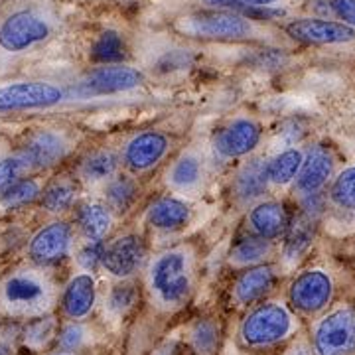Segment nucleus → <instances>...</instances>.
I'll list each match as a JSON object with an SVG mask.
<instances>
[{
    "label": "nucleus",
    "mask_w": 355,
    "mask_h": 355,
    "mask_svg": "<svg viewBox=\"0 0 355 355\" xmlns=\"http://www.w3.org/2000/svg\"><path fill=\"white\" fill-rule=\"evenodd\" d=\"M193 270V257L186 247H174L154 257L146 270V288L153 304L162 312L184 308L196 286Z\"/></svg>",
    "instance_id": "1"
},
{
    "label": "nucleus",
    "mask_w": 355,
    "mask_h": 355,
    "mask_svg": "<svg viewBox=\"0 0 355 355\" xmlns=\"http://www.w3.org/2000/svg\"><path fill=\"white\" fill-rule=\"evenodd\" d=\"M298 330V320L284 302L266 300L254 304L243 316L237 338L245 349L263 352L291 340Z\"/></svg>",
    "instance_id": "2"
},
{
    "label": "nucleus",
    "mask_w": 355,
    "mask_h": 355,
    "mask_svg": "<svg viewBox=\"0 0 355 355\" xmlns=\"http://www.w3.org/2000/svg\"><path fill=\"white\" fill-rule=\"evenodd\" d=\"M55 286L36 270H18L2 282L0 302L12 318H38L55 304Z\"/></svg>",
    "instance_id": "3"
},
{
    "label": "nucleus",
    "mask_w": 355,
    "mask_h": 355,
    "mask_svg": "<svg viewBox=\"0 0 355 355\" xmlns=\"http://www.w3.org/2000/svg\"><path fill=\"white\" fill-rule=\"evenodd\" d=\"M176 30L190 38L214 42H241L254 34L253 22L243 14L216 8H205L180 18L176 22Z\"/></svg>",
    "instance_id": "4"
},
{
    "label": "nucleus",
    "mask_w": 355,
    "mask_h": 355,
    "mask_svg": "<svg viewBox=\"0 0 355 355\" xmlns=\"http://www.w3.org/2000/svg\"><path fill=\"white\" fill-rule=\"evenodd\" d=\"M314 355H355V308L338 306L312 328Z\"/></svg>",
    "instance_id": "5"
},
{
    "label": "nucleus",
    "mask_w": 355,
    "mask_h": 355,
    "mask_svg": "<svg viewBox=\"0 0 355 355\" xmlns=\"http://www.w3.org/2000/svg\"><path fill=\"white\" fill-rule=\"evenodd\" d=\"M334 292L336 284L328 270L324 268H308L302 270L298 277L288 286V304L302 316H318L324 310H328V306L334 300Z\"/></svg>",
    "instance_id": "6"
},
{
    "label": "nucleus",
    "mask_w": 355,
    "mask_h": 355,
    "mask_svg": "<svg viewBox=\"0 0 355 355\" xmlns=\"http://www.w3.org/2000/svg\"><path fill=\"white\" fill-rule=\"evenodd\" d=\"M324 211V202L320 193H310L302 202L300 211L294 216L286 233H284V247H282V259L294 265L296 261L302 259V254L308 253L312 243L316 239L318 221Z\"/></svg>",
    "instance_id": "7"
},
{
    "label": "nucleus",
    "mask_w": 355,
    "mask_h": 355,
    "mask_svg": "<svg viewBox=\"0 0 355 355\" xmlns=\"http://www.w3.org/2000/svg\"><path fill=\"white\" fill-rule=\"evenodd\" d=\"M284 34L306 46H343L355 40V30L340 20H328L318 16L292 18L284 24Z\"/></svg>",
    "instance_id": "8"
},
{
    "label": "nucleus",
    "mask_w": 355,
    "mask_h": 355,
    "mask_svg": "<svg viewBox=\"0 0 355 355\" xmlns=\"http://www.w3.org/2000/svg\"><path fill=\"white\" fill-rule=\"evenodd\" d=\"M144 76L139 69L125 64H109L89 71L76 87L79 97H103L114 93H127L142 85Z\"/></svg>",
    "instance_id": "9"
},
{
    "label": "nucleus",
    "mask_w": 355,
    "mask_h": 355,
    "mask_svg": "<svg viewBox=\"0 0 355 355\" xmlns=\"http://www.w3.org/2000/svg\"><path fill=\"white\" fill-rule=\"evenodd\" d=\"M64 101V91L48 81H22L0 87V113L48 109Z\"/></svg>",
    "instance_id": "10"
},
{
    "label": "nucleus",
    "mask_w": 355,
    "mask_h": 355,
    "mask_svg": "<svg viewBox=\"0 0 355 355\" xmlns=\"http://www.w3.org/2000/svg\"><path fill=\"white\" fill-rule=\"evenodd\" d=\"M146 261V245L142 237L128 233L121 235L109 245L105 243L101 268L119 280H128L139 272Z\"/></svg>",
    "instance_id": "11"
},
{
    "label": "nucleus",
    "mask_w": 355,
    "mask_h": 355,
    "mask_svg": "<svg viewBox=\"0 0 355 355\" xmlns=\"http://www.w3.org/2000/svg\"><path fill=\"white\" fill-rule=\"evenodd\" d=\"M50 36V26L34 12H14L0 26V48L6 51H24Z\"/></svg>",
    "instance_id": "12"
},
{
    "label": "nucleus",
    "mask_w": 355,
    "mask_h": 355,
    "mask_svg": "<svg viewBox=\"0 0 355 355\" xmlns=\"http://www.w3.org/2000/svg\"><path fill=\"white\" fill-rule=\"evenodd\" d=\"M73 245V231L65 221H53L42 227L32 237L28 253L30 259L40 266H53L62 263L71 251Z\"/></svg>",
    "instance_id": "13"
},
{
    "label": "nucleus",
    "mask_w": 355,
    "mask_h": 355,
    "mask_svg": "<svg viewBox=\"0 0 355 355\" xmlns=\"http://www.w3.org/2000/svg\"><path fill=\"white\" fill-rule=\"evenodd\" d=\"M263 137V128L253 119H235L223 127L214 139V150L223 160L241 158L253 153Z\"/></svg>",
    "instance_id": "14"
},
{
    "label": "nucleus",
    "mask_w": 355,
    "mask_h": 355,
    "mask_svg": "<svg viewBox=\"0 0 355 355\" xmlns=\"http://www.w3.org/2000/svg\"><path fill=\"white\" fill-rule=\"evenodd\" d=\"M279 282V272L272 265H254L245 268L241 275L237 277L233 284V302L241 308H249L261 302L266 294H270L272 288Z\"/></svg>",
    "instance_id": "15"
},
{
    "label": "nucleus",
    "mask_w": 355,
    "mask_h": 355,
    "mask_svg": "<svg viewBox=\"0 0 355 355\" xmlns=\"http://www.w3.org/2000/svg\"><path fill=\"white\" fill-rule=\"evenodd\" d=\"M170 140L164 132L158 130H146L140 132L135 139H130L125 146V164L128 170L142 174L153 170L168 153Z\"/></svg>",
    "instance_id": "16"
},
{
    "label": "nucleus",
    "mask_w": 355,
    "mask_h": 355,
    "mask_svg": "<svg viewBox=\"0 0 355 355\" xmlns=\"http://www.w3.org/2000/svg\"><path fill=\"white\" fill-rule=\"evenodd\" d=\"M334 156L326 146H312L302 158L300 170L294 178L296 190L304 196L320 193L334 176Z\"/></svg>",
    "instance_id": "17"
},
{
    "label": "nucleus",
    "mask_w": 355,
    "mask_h": 355,
    "mask_svg": "<svg viewBox=\"0 0 355 355\" xmlns=\"http://www.w3.org/2000/svg\"><path fill=\"white\" fill-rule=\"evenodd\" d=\"M97 304V282L91 272H79L65 284L62 292V312L71 322L91 316Z\"/></svg>",
    "instance_id": "18"
},
{
    "label": "nucleus",
    "mask_w": 355,
    "mask_h": 355,
    "mask_svg": "<svg viewBox=\"0 0 355 355\" xmlns=\"http://www.w3.org/2000/svg\"><path fill=\"white\" fill-rule=\"evenodd\" d=\"M67 154V142L53 130H40L32 135L24 144L20 156L24 158L30 168H50L60 164Z\"/></svg>",
    "instance_id": "19"
},
{
    "label": "nucleus",
    "mask_w": 355,
    "mask_h": 355,
    "mask_svg": "<svg viewBox=\"0 0 355 355\" xmlns=\"http://www.w3.org/2000/svg\"><path fill=\"white\" fill-rule=\"evenodd\" d=\"M247 223H249V229L253 231V235L275 241L286 233L291 219H288L284 203L266 200V202H259L251 207V211L247 216Z\"/></svg>",
    "instance_id": "20"
},
{
    "label": "nucleus",
    "mask_w": 355,
    "mask_h": 355,
    "mask_svg": "<svg viewBox=\"0 0 355 355\" xmlns=\"http://www.w3.org/2000/svg\"><path fill=\"white\" fill-rule=\"evenodd\" d=\"M146 221L158 231H178L190 221V205L174 196H164L148 207Z\"/></svg>",
    "instance_id": "21"
},
{
    "label": "nucleus",
    "mask_w": 355,
    "mask_h": 355,
    "mask_svg": "<svg viewBox=\"0 0 355 355\" xmlns=\"http://www.w3.org/2000/svg\"><path fill=\"white\" fill-rule=\"evenodd\" d=\"M268 188L266 180V162L254 158L251 162L243 164L233 180V198L239 203H253L254 200L265 196Z\"/></svg>",
    "instance_id": "22"
},
{
    "label": "nucleus",
    "mask_w": 355,
    "mask_h": 355,
    "mask_svg": "<svg viewBox=\"0 0 355 355\" xmlns=\"http://www.w3.org/2000/svg\"><path fill=\"white\" fill-rule=\"evenodd\" d=\"M203 176H205V168L202 158L196 153H184L168 168L166 180L172 190L190 193L202 186Z\"/></svg>",
    "instance_id": "23"
},
{
    "label": "nucleus",
    "mask_w": 355,
    "mask_h": 355,
    "mask_svg": "<svg viewBox=\"0 0 355 355\" xmlns=\"http://www.w3.org/2000/svg\"><path fill=\"white\" fill-rule=\"evenodd\" d=\"M77 225L87 241H103L113 225V211L105 203H81L77 209Z\"/></svg>",
    "instance_id": "24"
},
{
    "label": "nucleus",
    "mask_w": 355,
    "mask_h": 355,
    "mask_svg": "<svg viewBox=\"0 0 355 355\" xmlns=\"http://www.w3.org/2000/svg\"><path fill=\"white\" fill-rule=\"evenodd\" d=\"M272 254H275V241L249 235L233 245V249L229 253V263L233 266L249 268L254 265H265Z\"/></svg>",
    "instance_id": "25"
},
{
    "label": "nucleus",
    "mask_w": 355,
    "mask_h": 355,
    "mask_svg": "<svg viewBox=\"0 0 355 355\" xmlns=\"http://www.w3.org/2000/svg\"><path fill=\"white\" fill-rule=\"evenodd\" d=\"M105 200L111 211L127 214L139 200V182L128 174H114L111 180H107Z\"/></svg>",
    "instance_id": "26"
},
{
    "label": "nucleus",
    "mask_w": 355,
    "mask_h": 355,
    "mask_svg": "<svg viewBox=\"0 0 355 355\" xmlns=\"http://www.w3.org/2000/svg\"><path fill=\"white\" fill-rule=\"evenodd\" d=\"M302 158H304V154L300 153L298 148H288V150H282L277 156H272L266 162V180H268V184L286 186V184L294 182V178L300 170V164H302Z\"/></svg>",
    "instance_id": "27"
},
{
    "label": "nucleus",
    "mask_w": 355,
    "mask_h": 355,
    "mask_svg": "<svg viewBox=\"0 0 355 355\" xmlns=\"http://www.w3.org/2000/svg\"><path fill=\"white\" fill-rule=\"evenodd\" d=\"M188 340L198 355H216L221 342V328L214 318H200L190 326Z\"/></svg>",
    "instance_id": "28"
},
{
    "label": "nucleus",
    "mask_w": 355,
    "mask_h": 355,
    "mask_svg": "<svg viewBox=\"0 0 355 355\" xmlns=\"http://www.w3.org/2000/svg\"><path fill=\"white\" fill-rule=\"evenodd\" d=\"M119 170V156L113 150H95L87 154L81 166H79V174L87 182H107L116 174Z\"/></svg>",
    "instance_id": "29"
},
{
    "label": "nucleus",
    "mask_w": 355,
    "mask_h": 355,
    "mask_svg": "<svg viewBox=\"0 0 355 355\" xmlns=\"http://www.w3.org/2000/svg\"><path fill=\"white\" fill-rule=\"evenodd\" d=\"M127 48H125V40L119 32L114 30H107L103 32L99 38L95 40V44L91 46V60L95 64L109 65V64H121L127 55Z\"/></svg>",
    "instance_id": "30"
},
{
    "label": "nucleus",
    "mask_w": 355,
    "mask_h": 355,
    "mask_svg": "<svg viewBox=\"0 0 355 355\" xmlns=\"http://www.w3.org/2000/svg\"><path fill=\"white\" fill-rule=\"evenodd\" d=\"M77 196V184L69 178H58L42 193V205L51 214L67 211Z\"/></svg>",
    "instance_id": "31"
},
{
    "label": "nucleus",
    "mask_w": 355,
    "mask_h": 355,
    "mask_svg": "<svg viewBox=\"0 0 355 355\" xmlns=\"http://www.w3.org/2000/svg\"><path fill=\"white\" fill-rule=\"evenodd\" d=\"M137 300H139L137 284L130 282V280H121L107 294V298H105V312H107V316H111L113 320H121V318L127 316L128 312L132 310V306L137 304Z\"/></svg>",
    "instance_id": "32"
},
{
    "label": "nucleus",
    "mask_w": 355,
    "mask_h": 355,
    "mask_svg": "<svg viewBox=\"0 0 355 355\" xmlns=\"http://www.w3.org/2000/svg\"><path fill=\"white\" fill-rule=\"evenodd\" d=\"M22 336H24V343L28 347L42 349L58 336V322L50 314L32 318V320H28Z\"/></svg>",
    "instance_id": "33"
},
{
    "label": "nucleus",
    "mask_w": 355,
    "mask_h": 355,
    "mask_svg": "<svg viewBox=\"0 0 355 355\" xmlns=\"http://www.w3.org/2000/svg\"><path fill=\"white\" fill-rule=\"evenodd\" d=\"M330 202L340 209L355 211V166L345 168L334 178L330 188Z\"/></svg>",
    "instance_id": "34"
},
{
    "label": "nucleus",
    "mask_w": 355,
    "mask_h": 355,
    "mask_svg": "<svg viewBox=\"0 0 355 355\" xmlns=\"http://www.w3.org/2000/svg\"><path fill=\"white\" fill-rule=\"evenodd\" d=\"M40 193L42 191H40V186L36 180H32V178H20L16 184H12L8 190L4 191V193H0V196H2V203L6 207L16 209V207H24L28 203L34 202Z\"/></svg>",
    "instance_id": "35"
},
{
    "label": "nucleus",
    "mask_w": 355,
    "mask_h": 355,
    "mask_svg": "<svg viewBox=\"0 0 355 355\" xmlns=\"http://www.w3.org/2000/svg\"><path fill=\"white\" fill-rule=\"evenodd\" d=\"M58 345L65 354H76L79 349H83L91 340V330L81 322H67L62 330L58 331Z\"/></svg>",
    "instance_id": "36"
},
{
    "label": "nucleus",
    "mask_w": 355,
    "mask_h": 355,
    "mask_svg": "<svg viewBox=\"0 0 355 355\" xmlns=\"http://www.w3.org/2000/svg\"><path fill=\"white\" fill-rule=\"evenodd\" d=\"M207 8L216 10H233V12L245 14L259 8H275L279 6L282 0H202Z\"/></svg>",
    "instance_id": "37"
},
{
    "label": "nucleus",
    "mask_w": 355,
    "mask_h": 355,
    "mask_svg": "<svg viewBox=\"0 0 355 355\" xmlns=\"http://www.w3.org/2000/svg\"><path fill=\"white\" fill-rule=\"evenodd\" d=\"M28 168L30 166L20 154L10 156V158H2L0 160V193H4L12 184H16Z\"/></svg>",
    "instance_id": "38"
},
{
    "label": "nucleus",
    "mask_w": 355,
    "mask_h": 355,
    "mask_svg": "<svg viewBox=\"0 0 355 355\" xmlns=\"http://www.w3.org/2000/svg\"><path fill=\"white\" fill-rule=\"evenodd\" d=\"M103 251H105V243L103 241H87L77 251V265L81 266L85 272L97 270L101 266Z\"/></svg>",
    "instance_id": "39"
},
{
    "label": "nucleus",
    "mask_w": 355,
    "mask_h": 355,
    "mask_svg": "<svg viewBox=\"0 0 355 355\" xmlns=\"http://www.w3.org/2000/svg\"><path fill=\"white\" fill-rule=\"evenodd\" d=\"M191 64V55L188 50H172L164 53L158 64H156V69L160 73H168V71H176V69H184Z\"/></svg>",
    "instance_id": "40"
},
{
    "label": "nucleus",
    "mask_w": 355,
    "mask_h": 355,
    "mask_svg": "<svg viewBox=\"0 0 355 355\" xmlns=\"http://www.w3.org/2000/svg\"><path fill=\"white\" fill-rule=\"evenodd\" d=\"M331 14L355 30V0H328Z\"/></svg>",
    "instance_id": "41"
},
{
    "label": "nucleus",
    "mask_w": 355,
    "mask_h": 355,
    "mask_svg": "<svg viewBox=\"0 0 355 355\" xmlns=\"http://www.w3.org/2000/svg\"><path fill=\"white\" fill-rule=\"evenodd\" d=\"M286 355H314V349H312V345L306 342H298L292 349H288V354Z\"/></svg>",
    "instance_id": "42"
},
{
    "label": "nucleus",
    "mask_w": 355,
    "mask_h": 355,
    "mask_svg": "<svg viewBox=\"0 0 355 355\" xmlns=\"http://www.w3.org/2000/svg\"><path fill=\"white\" fill-rule=\"evenodd\" d=\"M12 345L8 342H0V355H12Z\"/></svg>",
    "instance_id": "43"
},
{
    "label": "nucleus",
    "mask_w": 355,
    "mask_h": 355,
    "mask_svg": "<svg viewBox=\"0 0 355 355\" xmlns=\"http://www.w3.org/2000/svg\"><path fill=\"white\" fill-rule=\"evenodd\" d=\"M53 355H76V354H65V352H60V354H53Z\"/></svg>",
    "instance_id": "44"
}]
</instances>
